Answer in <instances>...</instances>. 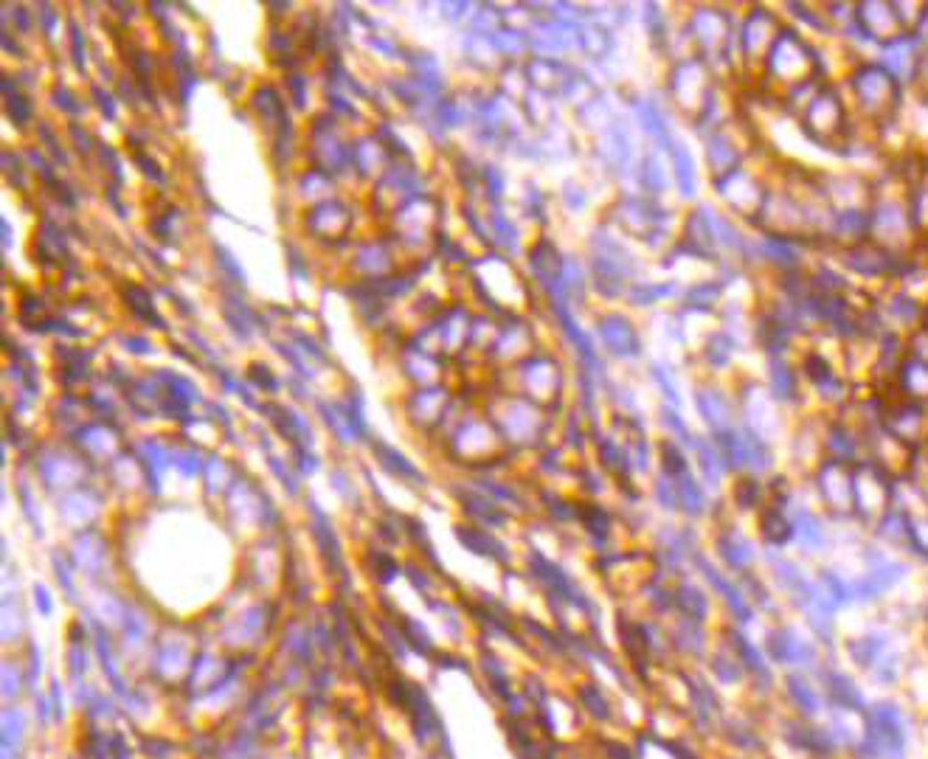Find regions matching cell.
<instances>
[{
  "label": "cell",
  "mask_w": 928,
  "mask_h": 759,
  "mask_svg": "<svg viewBox=\"0 0 928 759\" xmlns=\"http://www.w3.org/2000/svg\"><path fill=\"white\" fill-rule=\"evenodd\" d=\"M670 150V160H672V175H675V186L678 192H681L684 200H695V194H698V186H701V177H698V167H695V155L692 150L687 146L684 138H670L667 144Z\"/></svg>",
  "instance_id": "obj_13"
},
{
  "label": "cell",
  "mask_w": 928,
  "mask_h": 759,
  "mask_svg": "<svg viewBox=\"0 0 928 759\" xmlns=\"http://www.w3.org/2000/svg\"><path fill=\"white\" fill-rule=\"evenodd\" d=\"M712 186H715V194L735 214H740V217L751 220V223L762 220V211H766L771 189H766V184H762L759 177H754L751 172H745L740 167L732 175L712 180Z\"/></svg>",
  "instance_id": "obj_3"
},
{
  "label": "cell",
  "mask_w": 928,
  "mask_h": 759,
  "mask_svg": "<svg viewBox=\"0 0 928 759\" xmlns=\"http://www.w3.org/2000/svg\"><path fill=\"white\" fill-rule=\"evenodd\" d=\"M695 408H698V417L704 419L712 436L737 427L732 397H728V391L718 383H704L695 388Z\"/></svg>",
  "instance_id": "obj_8"
},
{
  "label": "cell",
  "mask_w": 928,
  "mask_h": 759,
  "mask_svg": "<svg viewBox=\"0 0 928 759\" xmlns=\"http://www.w3.org/2000/svg\"><path fill=\"white\" fill-rule=\"evenodd\" d=\"M718 554L732 571H745L757 559L754 543L745 537L743 532H737V529H726L718 537Z\"/></svg>",
  "instance_id": "obj_16"
},
{
  "label": "cell",
  "mask_w": 928,
  "mask_h": 759,
  "mask_svg": "<svg viewBox=\"0 0 928 759\" xmlns=\"http://www.w3.org/2000/svg\"><path fill=\"white\" fill-rule=\"evenodd\" d=\"M788 692H790V700L797 703L805 715L814 717V715H819V712H822V700H819V695H816L814 686H810L805 678H799V675H790V678H788Z\"/></svg>",
  "instance_id": "obj_28"
},
{
  "label": "cell",
  "mask_w": 928,
  "mask_h": 759,
  "mask_svg": "<svg viewBox=\"0 0 928 759\" xmlns=\"http://www.w3.org/2000/svg\"><path fill=\"white\" fill-rule=\"evenodd\" d=\"M675 492H678V509H681L687 518L706 515V492L692 473L675 478Z\"/></svg>",
  "instance_id": "obj_21"
},
{
  "label": "cell",
  "mask_w": 928,
  "mask_h": 759,
  "mask_svg": "<svg viewBox=\"0 0 928 759\" xmlns=\"http://www.w3.org/2000/svg\"><path fill=\"white\" fill-rule=\"evenodd\" d=\"M675 602L678 607H681V614L692 622H704L706 614H709V605H706V597L704 591L698 585L692 583H681L678 585V593H675Z\"/></svg>",
  "instance_id": "obj_26"
},
{
  "label": "cell",
  "mask_w": 928,
  "mask_h": 759,
  "mask_svg": "<svg viewBox=\"0 0 928 759\" xmlns=\"http://www.w3.org/2000/svg\"><path fill=\"white\" fill-rule=\"evenodd\" d=\"M658 453H661V467H665V475L670 478H678L689 473V461H687V453L681 444L675 442H661L658 444Z\"/></svg>",
  "instance_id": "obj_31"
},
{
  "label": "cell",
  "mask_w": 928,
  "mask_h": 759,
  "mask_svg": "<svg viewBox=\"0 0 928 759\" xmlns=\"http://www.w3.org/2000/svg\"><path fill=\"white\" fill-rule=\"evenodd\" d=\"M841 121H844L841 98L830 88H816L810 105L802 110V129L816 144L827 146V138L838 133Z\"/></svg>",
  "instance_id": "obj_6"
},
{
  "label": "cell",
  "mask_w": 928,
  "mask_h": 759,
  "mask_svg": "<svg viewBox=\"0 0 928 759\" xmlns=\"http://www.w3.org/2000/svg\"><path fill=\"white\" fill-rule=\"evenodd\" d=\"M830 684H833V689H836L838 703L850 706V708H861V695L855 692V686H853L850 678H844V675H830Z\"/></svg>",
  "instance_id": "obj_37"
},
{
  "label": "cell",
  "mask_w": 928,
  "mask_h": 759,
  "mask_svg": "<svg viewBox=\"0 0 928 759\" xmlns=\"http://www.w3.org/2000/svg\"><path fill=\"white\" fill-rule=\"evenodd\" d=\"M678 287L675 282H658V285H633L631 290V301L639 304V307H650L656 301H665V299H672V295H678Z\"/></svg>",
  "instance_id": "obj_30"
},
{
  "label": "cell",
  "mask_w": 928,
  "mask_h": 759,
  "mask_svg": "<svg viewBox=\"0 0 928 759\" xmlns=\"http://www.w3.org/2000/svg\"><path fill=\"white\" fill-rule=\"evenodd\" d=\"M884 650H886V638L884 636H864V638L853 645V658H855V664H861V667H872L875 658L884 655Z\"/></svg>",
  "instance_id": "obj_32"
},
{
  "label": "cell",
  "mask_w": 928,
  "mask_h": 759,
  "mask_svg": "<svg viewBox=\"0 0 928 759\" xmlns=\"http://www.w3.org/2000/svg\"><path fill=\"white\" fill-rule=\"evenodd\" d=\"M768 655L774 658V661L788 664V667H802V664L816 661L814 647H810L807 641H802L799 633L790 630V627H774V630L768 633Z\"/></svg>",
  "instance_id": "obj_11"
},
{
  "label": "cell",
  "mask_w": 928,
  "mask_h": 759,
  "mask_svg": "<svg viewBox=\"0 0 928 759\" xmlns=\"http://www.w3.org/2000/svg\"><path fill=\"white\" fill-rule=\"evenodd\" d=\"M670 90L675 93V102L681 105L684 113H689V119L698 115V110L704 107L706 96L715 90V82L709 79V68L704 59H681L672 68L670 76Z\"/></svg>",
  "instance_id": "obj_5"
},
{
  "label": "cell",
  "mask_w": 928,
  "mask_h": 759,
  "mask_svg": "<svg viewBox=\"0 0 928 759\" xmlns=\"http://www.w3.org/2000/svg\"><path fill=\"white\" fill-rule=\"evenodd\" d=\"M726 293V282L718 278V282H698L681 293V316L687 312H712L718 307V301L723 299Z\"/></svg>",
  "instance_id": "obj_20"
},
{
  "label": "cell",
  "mask_w": 928,
  "mask_h": 759,
  "mask_svg": "<svg viewBox=\"0 0 928 759\" xmlns=\"http://www.w3.org/2000/svg\"><path fill=\"white\" fill-rule=\"evenodd\" d=\"M759 68L768 82H776V85L790 90L802 82L816 79V51L790 26H783Z\"/></svg>",
  "instance_id": "obj_1"
},
{
  "label": "cell",
  "mask_w": 928,
  "mask_h": 759,
  "mask_svg": "<svg viewBox=\"0 0 928 759\" xmlns=\"http://www.w3.org/2000/svg\"><path fill=\"white\" fill-rule=\"evenodd\" d=\"M768 566H771V571H774L776 585L785 588V591L790 593V597H799V593L810 585V580L802 574V568L793 566L790 559H785V557H780V554H771V557H768Z\"/></svg>",
  "instance_id": "obj_24"
},
{
  "label": "cell",
  "mask_w": 928,
  "mask_h": 759,
  "mask_svg": "<svg viewBox=\"0 0 928 759\" xmlns=\"http://www.w3.org/2000/svg\"><path fill=\"white\" fill-rule=\"evenodd\" d=\"M704 153H706V169L712 180L732 175L735 169L743 167V158H745V150L737 144L732 124H723L715 133H709L704 141Z\"/></svg>",
  "instance_id": "obj_9"
},
{
  "label": "cell",
  "mask_w": 928,
  "mask_h": 759,
  "mask_svg": "<svg viewBox=\"0 0 928 759\" xmlns=\"http://www.w3.org/2000/svg\"><path fill=\"white\" fill-rule=\"evenodd\" d=\"M790 9V14H802V20L805 23H810V26H816L819 31H824V23H822V18H814V12H810L805 4H790L788 6Z\"/></svg>",
  "instance_id": "obj_40"
},
{
  "label": "cell",
  "mask_w": 928,
  "mask_h": 759,
  "mask_svg": "<svg viewBox=\"0 0 928 759\" xmlns=\"http://www.w3.org/2000/svg\"><path fill=\"white\" fill-rule=\"evenodd\" d=\"M658 417H661V425H665L675 439H681V442L687 444V448H692L695 436H692V431L687 427V419L681 417V411L672 408V405H665V408L658 411Z\"/></svg>",
  "instance_id": "obj_33"
},
{
  "label": "cell",
  "mask_w": 928,
  "mask_h": 759,
  "mask_svg": "<svg viewBox=\"0 0 928 759\" xmlns=\"http://www.w3.org/2000/svg\"><path fill=\"white\" fill-rule=\"evenodd\" d=\"M715 664H718V675H720L723 681H728V684H737V681H740V672H735V669H737L735 664H728V661L723 664V658H718Z\"/></svg>",
  "instance_id": "obj_41"
},
{
  "label": "cell",
  "mask_w": 928,
  "mask_h": 759,
  "mask_svg": "<svg viewBox=\"0 0 928 759\" xmlns=\"http://www.w3.org/2000/svg\"><path fill=\"white\" fill-rule=\"evenodd\" d=\"M650 374H653V383L658 386V391L665 394V400L672 408H681L684 400H681V388H678V380L665 366H658V363H653V366H650Z\"/></svg>",
  "instance_id": "obj_34"
},
{
  "label": "cell",
  "mask_w": 928,
  "mask_h": 759,
  "mask_svg": "<svg viewBox=\"0 0 928 759\" xmlns=\"http://www.w3.org/2000/svg\"><path fill=\"white\" fill-rule=\"evenodd\" d=\"M766 391L771 394L774 403H793L799 397V388H797V369L790 366V363L783 357V355H768V363H766Z\"/></svg>",
  "instance_id": "obj_15"
},
{
  "label": "cell",
  "mask_w": 928,
  "mask_h": 759,
  "mask_svg": "<svg viewBox=\"0 0 928 759\" xmlns=\"http://www.w3.org/2000/svg\"><path fill=\"white\" fill-rule=\"evenodd\" d=\"M793 520V540L799 543V546L805 549H822L824 546V532H822V523L816 520V515H810L807 509H797V513L790 515Z\"/></svg>",
  "instance_id": "obj_25"
},
{
  "label": "cell",
  "mask_w": 928,
  "mask_h": 759,
  "mask_svg": "<svg viewBox=\"0 0 928 759\" xmlns=\"http://www.w3.org/2000/svg\"><path fill=\"white\" fill-rule=\"evenodd\" d=\"M759 529L768 543H774V546H785V543L793 540V520L788 513H783L780 506H768L766 513H762Z\"/></svg>",
  "instance_id": "obj_23"
},
{
  "label": "cell",
  "mask_w": 928,
  "mask_h": 759,
  "mask_svg": "<svg viewBox=\"0 0 928 759\" xmlns=\"http://www.w3.org/2000/svg\"><path fill=\"white\" fill-rule=\"evenodd\" d=\"M805 374H807L810 383L816 386V391L822 394L824 400H838L841 394H844L841 377L836 374L833 363L827 360L824 355H819V352L807 355V360H805Z\"/></svg>",
  "instance_id": "obj_17"
},
{
  "label": "cell",
  "mask_w": 928,
  "mask_h": 759,
  "mask_svg": "<svg viewBox=\"0 0 928 759\" xmlns=\"http://www.w3.org/2000/svg\"><path fill=\"white\" fill-rule=\"evenodd\" d=\"M869 228H872V220L867 217V214H861L858 208L838 211L836 220H833V231L841 239H861V234Z\"/></svg>",
  "instance_id": "obj_27"
},
{
  "label": "cell",
  "mask_w": 928,
  "mask_h": 759,
  "mask_svg": "<svg viewBox=\"0 0 928 759\" xmlns=\"http://www.w3.org/2000/svg\"><path fill=\"white\" fill-rule=\"evenodd\" d=\"M853 85L858 93V102L869 113H884L892 107L894 98H898V85H894L892 74L884 65H875V62L861 65L853 76Z\"/></svg>",
  "instance_id": "obj_7"
},
{
  "label": "cell",
  "mask_w": 928,
  "mask_h": 759,
  "mask_svg": "<svg viewBox=\"0 0 928 759\" xmlns=\"http://www.w3.org/2000/svg\"><path fill=\"white\" fill-rule=\"evenodd\" d=\"M735 645H737L740 658H743L745 664H749V669L757 675V678L768 681L771 675H768V667H766V658H762V653H759V650L751 645V641H749V638H743V636H735Z\"/></svg>",
  "instance_id": "obj_35"
},
{
  "label": "cell",
  "mask_w": 928,
  "mask_h": 759,
  "mask_svg": "<svg viewBox=\"0 0 928 759\" xmlns=\"http://www.w3.org/2000/svg\"><path fill=\"white\" fill-rule=\"evenodd\" d=\"M656 501L665 504V509H670V513H675L678 509V492H675V478L670 475H661L656 481Z\"/></svg>",
  "instance_id": "obj_38"
},
{
  "label": "cell",
  "mask_w": 928,
  "mask_h": 759,
  "mask_svg": "<svg viewBox=\"0 0 928 759\" xmlns=\"http://www.w3.org/2000/svg\"><path fill=\"white\" fill-rule=\"evenodd\" d=\"M695 563H698L701 574L706 576V583H709L712 588H715V591L720 593V597L726 599L728 614H732L737 622H749V619H751V599L745 597V593H743V591H740L735 583H728L726 576H723V574H720L715 566L709 563V559H704V557H695Z\"/></svg>",
  "instance_id": "obj_12"
},
{
  "label": "cell",
  "mask_w": 928,
  "mask_h": 759,
  "mask_svg": "<svg viewBox=\"0 0 928 759\" xmlns=\"http://www.w3.org/2000/svg\"><path fill=\"white\" fill-rule=\"evenodd\" d=\"M681 647H684V650H689V653H695L698 647H704V630H701V622H692V619H687V622L681 624Z\"/></svg>",
  "instance_id": "obj_39"
},
{
  "label": "cell",
  "mask_w": 928,
  "mask_h": 759,
  "mask_svg": "<svg viewBox=\"0 0 928 759\" xmlns=\"http://www.w3.org/2000/svg\"><path fill=\"white\" fill-rule=\"evenodd\" d=\"M600 333L608 343V349L617 357H639L641 352V340H639V329L622 318V316H610L600 324Z\"/></svg>",
  "instance_id": "obj_14"
},
{
  "label": "cell",
  "mask_w": 928,
  "mask_h": 759,
  "mask_svg": "<svg viewBox=\"0 0 928 759\" xmlns=\"http://www.w3.org/2000/svg\"><path fill=\"white\" fill-rule=\"evenodd\" d=\"M844 259H847V265L853 270L864 276H877L889 270V254L881 245H872V242H855Z\"/></svg>",
  "instance_id": "obj_19"
},
{
  "label": "cell",
  "mask_w": 928,
  "mask_h": 759,
  "mask_svg": "<svg viewBox=\"0 0 928 759\" xmlns=\"http://www.w3.org/2000/svg\"><path fill=\"white\" fill-rule=\"evenodd\" d=\"M780 28L783 26L776 23V14L762 6H751L743 14V23L737 28V51L745 65H762Z\"/></svg>",
  "instance_id": "obj_4"
},
{
  "label": "cell",
  "mask_w": 928,
  "mask_h": 759,
  "mask_svg": "<svg viewBox=\"0 0 928 759\" xmlns=\"http://www.w3.org/2000/svg\"><path fill=\"white\" fill-rule=\"evenodd\" d=\"M687 28H689L695 45L701 48L706 68L715 57L726 59L728 51L737 48V31H735L732 20H728V12H723L718 6H698L692 12Z\"/></svg>",
  "instance_id": "obj_2"
},
{
  "label": "cell",
  "mask_w": 928,
  "mask_h": 759,
  "mask_svg": "<svg viewBox=\"0 0 928 759\" xmlns=\"http://www.w3.org/2000/svg\"><path fill=\"white\" fill-rule=\"evenodd\" d=\"M925 619H928V607H925Z\"/></svg>",
  "instance_id": "obj_42"
},
{
  "label": "cell",
  "mask_w": 928,
  "mask_h": 759,
  "mask_svg": "<svg viewBox=\"0 0 928 759\" xmlns=\"http://www.w3.org/2000/svg\"><path fill=\"white\" fill-rule=\"evenodd\" d=\"M735 501H737L740 509H754V506H759L762 489H759V484H757L754 475H743V478H740L737 487H735Z\"/></svg>",
  "instance_id": "obj_36"
},
{
  "label": "cell",
  "mask_w": 928,
  "mask_h": 759,
  "mask_svg": "<svg viewBox=\"0 0 928 759\" xmlns=\"http://www.w3.org/2000/svg\"><path fill=\"white\" fill-rule=\"evenodd\" d=\"M757 256L768 265L780 268L785 273L797 270L802 262V242L790 234H776V231H766L762 239L757 242Z\"/></svg>",
  "instance_id": "obj_10"
},
{
  "label": "cell",
  "mask_w": 928,
  "mask_h": 759,
  "mask_svg": "<svg viewBox=\"0 0 928 759\" xmlns=\"http://www.w3.org/2000/svg\"><path fill=\"white\" fill-rule=\"evenodd\" d=\"M735 352H737V340H735V335L728 333V329H712V333L704 338V346H701V360L706 363L709 369L723 372V369L732 366Z\"/></svg>",
  "instance_id": "obj_18"
},
{
  "label": "cell",
  "mask_w": 928,
  "mask_h": 759,
  "mask_svg": "<svg viewBox=\"0 0 928 759\" xmlns=\"http://www.w3.org/2000/svg\"><path fill=\"white\" fill-rule=\"evenodd\" d=\"M641 186L648 189L650 194H665L670 186V177L665 163L658 160V155H648L641 160Z\"/></svg>",
  "instance_id": "obj_29"
},
{
  "label": "cell",
  "mask_w": 928,
  "mask_h": 759,
  "mask_svg": "<svg viewBox=\"0 0 928 759\" xmlns=\"http://www.w3.org/2000/svg\"><path fill=\"white\" fill-rule=\"evenodd\" d=\"M692 450H695V456H698V470H701L704 484L712 487V489H718V487H720V478H723V473H726V465H723V458H720V453H718V448H715V442L695 439Z\"/></svg>",
  "instance_id": "obj_22"
}]
</instances>
